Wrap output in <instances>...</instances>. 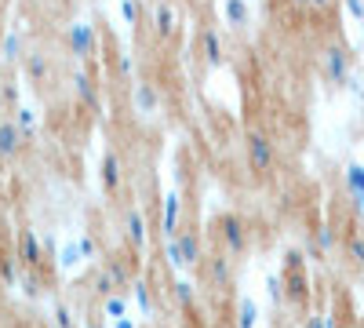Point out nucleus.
I'll use <instances>...</instances> for the list:
<instances>
[{"instance_id":"1","label":"nucleus","mask_w":364,"mask_h":328,"mask_svg":"<svg viewBox=\"0 0 364 328\" xmlns=\"http://www.w3.org/2000/svg\"><path fill=\"white\" fill-rule=\"evenodd\" d=\"M211 233H215V241L223 245V255H240L248 248V226L233 212H223L215 223H211Z\"/></svg>"},{"instance_id":"2","label":"nucleus","mask_w":364,"mask_h":328,"mask_svg":"<svg viewBox=\"0 0 364 328\" xmlns=\"http://www.w3.org/2000/svg\"><path fill=\"white\" fill-rule=\"evenodd\" d=\"M350 66H353V55H350L346 44H328L321 51V70H324V77L331 84H343L346 73H350Z\"/></svg>"},{"instance_id":"3","label":"nucleus","mask_w":364,"mask_h":328,"mask_svg":"<svg viewBox=\"0 0 364 328\" xmlns=\"http://www.w3.org/2000/svg\"><path fill=\"white\" fill-rule=\"evenodd\" d=\"M245 150H248V164H252V171H259V175H266L269 168H273V142H269V135H262V132H248V139H245Z\"/></svg>"},{"instance_id":"4","label":"nucleus","mask_w":364,"mask_h":328,"mask_svg":"<svg viewBox=\"0 0 364 328\" xmlns=\"http://www.w3.org/2000/svg\"><path fill=\"white\" fill-rule=\"evenodd\" d=\"M66 44L80 58H95L99 55V33H95V26H91V22H73L70 33H66Z\"/></svg>"},{"instance_id":"5","label":"nucleus","mask_w":364,"mask_h":328,"mask_svg":"<svg viewBox=\"0 0 364 328\" xmlns=\"http://www.w3.org/2000/svg\"><path fill=\"white\" fill-rule=\"evenodd\" d=\"M22 142H26V135L18 132L15 121H0V161L18 157L22 154Z\"/></svg>"},{"instance_id":"6","label":"nucleus","mask_w":364,"mask_h":328,"mask_svg":"<svg viewBox=\"0 0 364 328\" xmlns=\"http://www.w3.org/2000/svg\"><path fill=\"white\" fill-rule=\"evenodd\" d=\"M22 73L33 80V84L51 80V58H48L44 51H29V55H22Z\"/></svg>"},{"instance_id":"7","label":"nucleus","mask_w":364,"mask_h":328,"mask_svg":"<svg viewBox=\"0 0 364 328\" xmlns=\"http://www.w3.org/2000/svg\"><path fill=\"white\" fill-rule=\"evenodd\" d=\"M149 22H154V33L161 37V41H168L171 37V29H175V8L168 4H154V11H149Z\"/></svg>"},{"instance_id":"8","label":"nucleus","mask_w":364,"mask_h":328,"mask_svg":"<svg viewBox=\"0 0 364 328\" xmlns=\"http://www.w3.org/2000/svg\"><path fill=\"white\" fill-rule=\"evenodd\" d=\"M197 44H200V51L208 55V63H223V41H219V29L215 26H204L200 33H197Z\"/></svg>"},{"instance_id":"9","label":"nucleus","mask_w":364,"mask_h":328,"mask_svg":"<svg viewBox=\"0 0 364 328\" xmlns=\"http://www.w3.org/2000/svg\"><path fill=\"white\" fill-rule=\"evenodd\" d=\"M343 179H346V194L353 197V204L364 208V164H350Z\"/></svg>"},{"instance_id":"10","label":"nucleus","mask_w":364,"mask_h":328,"mask_svg":"<svg viewBox=\"0 0 364 328\" xmlns=\"http://www.w3.org/2000/svg\"><path fill=\"white\" fill-rule=\"evenodd\" d=\"M73 84H77V102H84L87 110H95V106H99V84L91 80L87 73H77Z\"/></svg>"},{"instance_id":"11","label":"nucleus","mask_w":364,"mask_h":328,"mask_svg":"<svg viewBox=\"0 0 364 328\" xmlns=\"http://www.w3.org/2000/svg\"><path fill=\"white\" fill-rule=\"evenodd\" d=\"M204 274L215 281L219 288H226V281H230V263H226V255L219 252V255H208L204 259Z\"/></svg>"},{"instance_id":"12","label":"nucleus","mask_w":364,"mask_h":328,"mask_svg":"<svg viewBox=\"0 0 364 328\" xmlns=\"http://www.w3.org/2000/svg\"><path fill=\"white\" fill-rule=\"evenodd\" d=\"M18 255H22L26 266H37L41 245H37V233H33V230H22V237H18Z\"/></svg>"},{"instance_id":"13","label":"nucleus","mask_w":364,"mask_h":328,"mask_svg":"<svg viewBox=\"0 0 364 328\" xmlns=\"http://www.w3.org/2000/svg\"><path fill=\"white\" fill-rule=\"evenodd\" d=\"M343 248H346V255H350L357 266H364V230H360V226L346 230V241H343Z\"/></svg>"},{"instance_id":"14","label":"nucleus","mask_w":364,"mask_h":328,"mask_svg":"<svg viewBox=\"0 0 364 328\" xmlns=\"http://www.w3.org/2000/svg\"><path fill=\"white\" fill-rule=\"evenodd\" d=\"M164 201V237H178V194H168Z\"/></svg>"},{"instance_id":"15","label":"nucleus","mask_w":364,"mask_h":328,"mask_svg":"<svg viewBox=\"0 0 364 328\" xmlns=\"http://www.w3.org/2000/svg\"><path fill=\"white\" fill-rule=\"evenodd\" d=\"M223 15H226V26H248V8L240 0H223Z\"/></svg>"},{"instance_id":"16","label":"nucleus","mask_w":364,"mask_h":328,"mask_svg":"<svg viewBox=\"0 0 364 328\" xmlns=\"http://www.w3.org/2000/svg\"><path fill=\"white\" fill-rule=\"evenodd\" d=\"M102 171H106V186L117 194V190H120V161H117V154H106Z\"/></svg>"},{"instance_id":"17","label":"nucleus","mask_w":364,"mask_h":328,"mask_svg":"<svg viewBox=\"0 0 364 328\" xmlns=\"http://www.w3.org/2000/svg\"><path fill=\"white\" fill-rule=\"evenodd\" d=\"M128 241L132 245H142L146 241V223H142V216L135 212V208L128 212Z\"/></svg>"},{"instance_id":"18","label":"nucleus","mask_w":364,"mask_h":328,"mask_svg":"<svg viewBox=\"0 0 364 328\" xmlns=\"http://www.w3.org/2000/svg\"><path fill=\"white\" fill-rule=\"evenodd\" d=\"M135 102H142V110H154V106H157L154 88H149V84H139V88H135Z\"/></svg>"},{"instance_id":"19","label":"nucleus","mask_w":364,"mask_h":328,"mask_svg":"<svg viewBox=\"0 0 364 328\" xmlns=\"http://www.w3.org/2000/svg\"><path fill=\"white\" fill-rule=\"evenodd\" d=\"M22 58V44H18V37H8L4 41V63H18Z\"/></svg>"},{"instance_id":"20","label":"nucleus","mask_w":364,"mask_h":328,"mask_svg":"<svg viewBox=\"0 0 364 328\" xmlns=\"http://www.w3.org/2000/svg\"><path fill=\"white\" fill-rule=\"evenodd\" d=\"M175 303H178V307H190V303H193V285H186V281L175 285Z\"/></svg>"},{"instance_id":"21","label":"nucleus","mask_w":364,"mask_h":328,"mask_svg":"<svg viewBox=\"0 0 364 328\" xmlns=\"http://www.w3.org/2000/svg\"><path fill=\"white\" fill-rule=\"evenodd\" d=\"M255 324V303H240V328H252Z\"/></svg>"},{"instance_id":"22","label":"nucleus","mask_w":364,"mask_h":328,"mask_svg":"<svg viewBox=\"0 0 364 328\" xmlns=\"http://www.w3.org/2000/svg\"><path fill=\"white\" fill-rule=\"evenodd\" d=\"M120 11H124V18L132 26H139V4H135V0H120Z\"/></svg>"},{"instance_id":"23","label":"nucleus","mask_w":364,"mask_h":328,"mask_svg":"<svg viewBox=\"0 0 364 328\" xmlns=\"http://www.w3.org/2000/svg\"><path fill=\"white\" fill-rule=\"evenodd\" d=\"M106 310H109L113 317H120V314H124V300H117V295H106Z\"/></svg>"},{"instance_id":"24","label":"nucleus","mask_w":364,"mask_h":328,"mask_svg":"<svg viewBox=\"0 0 364 328\" xmlns=\"http://www.w3.org/2000/svg\"><path fill=\"white\" fill-rule=\"evenodd\" d=\"M343 4H346V11H350V15L364 18V0H343Z\"/></svg>"},{"instance_id":"25","label":"nucleus","mask_w":364,"mask_h":328,"mask_svg":"<svg viewBox=\"0 0 364 328\" xmlns=\"http://www.w3.org/2000/svg\"><path fill=\"white\" fill-rule=\"evenodd\" d=\"M306 328H328V324H324V317H317V314H314V317L306 321Z\"/></svg>"},{"instance_id":"26","label":"nucleus","mask_w":364,"mask_h":328,"mask_svg":"<svg viewBox=\"0 0 364 328\" xmlns=\"http://www.w3.org/2000/svg\"><path fill=\"white\" fill-rule=\"evenodd\" d=\"M306 4H314V8H328L331 0H306Z\"/></svg>"},{"instance_id":"27","label":"nucleus","mask_w":364,"mask_h":328,"mask_svg":"<svg viewBox=\"0 0 364 328\" xmlns=\"http://www.w3.org/2000/svg\"><path fill=\"white\" fill-rule=\"evenodd\" d=\"M295 4H306V0H295Z\"/></svg>"},{"instance_id":"28","label":"nucleus","mask_w":364,"mask_h":328,"mask_svg":"<svg viewBox=\"0 0 364 328\" xmlns=\"http://www.w3.org/2000/svg\"><path fill=\"white\" fill-rule=\"evenodd\" d=\"M154 4H164V0H154Z\"/></svg>"}]
</instances>
